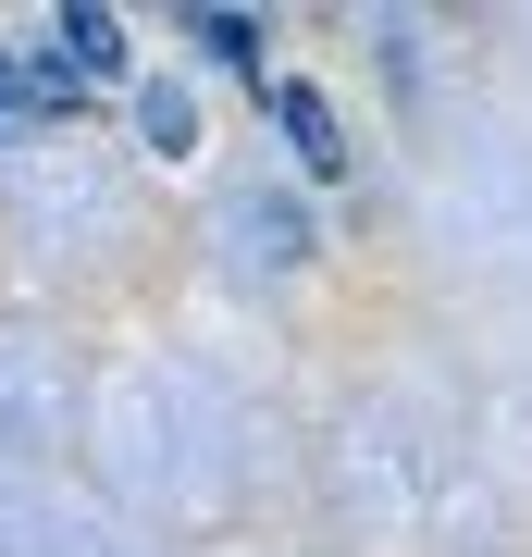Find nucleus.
<instances>
[{
    "label": "nucleus",
    "mask_w": 532,
    "mask_h": 557,
    "mask_svg": "<svg viewBox=\"0 0 532 557\" xmlns=\"http://www.w3.org/2000/svg\"><path fill=\"white\" fill-rule=\"evenodd\" d=\"M260 124L297 149V174H310V186H347V174H359V161H347V124H335V100H322L310 75H273V87H260Z\"/></svg>",
    "instance_id": "nucleus-3"
},
{
    "label": "nucleus",
    "mask_w": 532,
    "mask_h": 557,
    "mask_svg": "<svg viewBox=\"0 0 532 557\" xmlns=\"http://www.w3.org/2000/svg\"><path fill=\"white\" fill-rule=\"evenodd\" d=\"M75 112H87V87L62 75L50 25H38V13H25V25H0V137H62Z\"/></svg>",
    "instance_id": "nucleus-2"
},
{
    "label": "nucleus",
    "mask_w": 532,
    "mask_h": 557,
    "mask_svg": "<svg viewBox=\"0 0 532 557\" xmlns=\"http://www.w3.org/2000/svg\"><path fill=\"white\" fill-rule=\"evenodd\" d=\"M124 112H137V149H149V161H186V149H198L186 75H137V87H124Z\"/></svg>",
    "instance_id": "nucleus-7"
},
{
    "label": "nucleus",
    "mask_w": 532,
    "mask_h": 557,
    "mask_svg": "<svg viewBox=\"0 0 532 557\" xmlns=\"http://www.w3.org/2000/svg\"><path fill=\"white\" fill-rule=\"evenodd\" d=\"M50 372L75 384V347H62L50 322L0 310V446H25V458H50L62 434H75V397H50Z\"/></svg>",
    "instance_id": "nucleus-1"
},
{
    "label": "nucleus",
    "mask_w": 532,
    "mask_h": 557,
    "mask_svg": "<svg viewBox=\"0 0 532 557\" xmlns=\"http://www.w3.org/2000/svg\"><path fill=\"white\" fill-rule=\"evenodd\" d=\"M223 248H236V260H260V273H297V260H310V223H297L285 199H223Z\"/></svg>",
    "instance_id": "nucleus-6"
},
{
    "label": "nucleus",
    "mask_w": 532,
    "mask_h": 557,
    "mask_svg": "<svg viewBox=\"0 0 532 557\" xmlns=\"http://www.w3.org/2000/svg\"><path fill=\"white\" fill-rule=\"evenodd\" d=\"M50 50H62V75L75 87H137V25L124 13H99V0H50Z\"/></svg>",
    "instance_id": "nucleus-4"
},
{
    "label": "nucleus",
    "mask_w": 532,
    "mask_h": 557,
    "mask_svg": "<svg viewBox=\"0 0 532 557\" xmlns=\"http://www.w3.org/2000/svg\"><path fill=\"white\" fill-rule=\"evenodd\" d=\"M174 38H186L198 62H223V75H236L248 100L273 87V25H260V13H174Z\"/></svg>",
    "instance_id": "nucleus-5"
}]
</instances>
